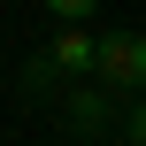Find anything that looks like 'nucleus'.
<instances>
[{
  "label": "nucleus",
  "instance_id": "f03ea898",
  "mask_svg": "<svg viewBox=\"0 0 146 146\" xmlns=\"http://www.w3.org/2000/svg\"><path fill=\"white\" fill-rule=\"evenodd\" d=\"M108 108H115V92H108V85H92V92H77V100L62 108V131H77V139H100V131H108Z\"/></svg>",
  "mask_w": 146,
  "mask_h": 146
},
{
  "label": "nucleus",
  "instance_id": "f257e3e1",
  "mask_svg": "<svg viewBox=\"0 0 146 146\" xmlns=\"http://www.w3.org/2000/svg\"><path fill=\"white\" fill-rule=\"evenodd\" d=\"M92 85H108L115 100L146 92V31H108V38H92Z\"/></svg>",
  "mask_w": 146,
  "mask_h": 146
},
{
  "label": "nucleus",
  "instance_id": "423d86ee",
  "mask_svg": "<svg viewBox=\"0 0 146 146\" xmlns=\"http://www.w3.org/2000/svg\"><path fill=\"white\" fill-rule=\"evenodd\" d=\"M46 8H54V23H85V15L100 8V0H46Z\"/></svg>",
  "mask_w": 146,
  "mask_h": 146
},
{
  "label": "nucleus",
  "instance_id": "39448f33",
  "mask_svg": "<svg viewBox=\"0 0 146 146\" xmlns=\"http://www.w3.org/2000/svg\"><path fill=\"white\" fill-rule=\"evenodd\" d=\"M115 131L146 146V92H131V100H123V115H115Z\"/></svg>",
  "mask_w": 146,
  "mask_h": 146
},
{
  "label": "nucleus",
  "instance_id": "7ed1b4c3",
  "mask_svg": "<svg viewBox=\"0 0 146 146\" xmlns=\"http://www.w3.org/2000/svg\"><path fill=\"white\" fill-rule=\"evenodd\" d=\"M46 62H54V69H62V77H77V69H92V38H85V31H69V23H62V31H54V38H46Z\"/></svg>",
  "mask_w": 146,
  "mask_h": 146
},
{
  "label": "nucleus",
  "instance_id": "20e7f679",
  "mask_svg": "<svg viewBox=\"0 0 146 146\" xmlns=\"http://www.w3.org/2000/svg\"><path fill=\"white\" fill-rule=\"evenodd\" d=\"M54 77H62V69H54L46 54H38V62H23V92H31V100H46V92H54Z\"/></svg>",
  "mask_w": 146,
  "mask_h": 146
}]
</instances>
